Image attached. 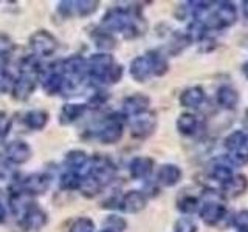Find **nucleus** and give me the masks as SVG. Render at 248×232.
<instances>
[{
  "instance_id": "20e7f679",
  "label": "nucleus",
  "mask_w": 248,
  "mask_h": 232,
  "mask_svg": "<svg viewBox=\"0 0 248 232\" xmlns=\"http://www.w3.org/2000/svg\"><path fill=\"white\" fill-rule=\"evenodd\" d=\"M30 48L39 58H48L58 50V41L50 31L39 29L30 36Z\"/></svg>"
},
{
  "instance_id": "4be33fe9",
  "label": "nucleus",
  "mask_w": 248,
  "mask_h": 232,
  "mask_svg": "<svg viewBox=\"0 0 248 232\" xmlns=\"http://www.w3.org/2000/svg\"><path fill=\"white\" fill-rule=\"evenodd\" d=\"M130 76L137 82H146L152 76V68L149 59L146 56H138L130 62Z\"/></svg>"
},
{
  "instance_id": "39448f33",
  "label": "nucleus",
  "mask_w": 248,
  "mask_h": 232,
  "mask_svg": "<svg viewBox=\"0 0 248 232\" xmlns=\"http://www.w3.org/2000/svg\"><path fill=\"white\" fill-rule=\"evenodd\" d=\"M89 162H90L89 175L95 178L103 188L115 178L116 167L110 158L103 157V155H95V157L92 158V161H89Z\"/></svg>"
},
{
  "instance_id": "de8ad7c7",
  "label": "nucleus",
  "mask_w": 248,
  "mask_h": 232,
  "mask_svg": "<svg viewBox=\"0 0 248 232\" xmlns=\"http://www.w3.org/2000/svg\"><path fill=\"white\" fill-rule=\"evenodd\" d=\"M5 217H6L5 207H3V204H2V203H0V223H3V221H5Z\"/></svg>"
},
{
  "instance_id": "c9c22d12",
  "label": "nucleus",
  "mask_w": 248,
  "mask_h": 232,
  "mask_svg": "<svg viewBox=\"0 0 248 232\" xmlns=\"http://www.w3.org/2000/svg\"><path fill=\"white\" fill-rule=\"evenodd\" d=\"M211 176L214 178L216 181H220L223 184L225 181H228L230 178L232 176V170H231V167L228 164H225L223 161H220V162H217V164L213 167Z\"/></svg>"
},
{
  "instance_id": "864d4df0",
  "label": "nucleus",
  "mask_w": 248,
  "mask_h": 232,
  "mask_svg": "<svg viewBox=\"0 0 248 232\" xmlns=\"http://www.w3.org/2000/svg\"><path fill=\"white\" fill-rule=\"evenodd\" d=\"M101 232H110V231H106V229H104V231H101Z\"/></svg>"
},
{
  "instance_id": "5701e85b",
  "label": "nucleus",
  "mask_w": 248,
  "mask_h": 232,
  "mask_svg": "<svg viewBox=\"0 0 248 232\" xmlns=\"http://www.w3.org/2000/svg\"><path fill=\"white\" fill-rule=\"evenodd\" d=\"M247 189H248V178L245 175H232L228 181H225L222 184L223 195H227L230 198L242 195Z\"/></svg>"
},
{
  "instance_id": "a211bd4d",
  "label": "nucleus",
  "mask_w": 248,
  "mask_h": 232,
  "mask_svg": "<svg viewBox=\"0 0 248 232\" xmlns=\"http://www.w3.org/2000/svg\"><path fill=\"white\" fill-rule=\"evenodd\" d=\"M46 223H48V217H46V214L37 206L30 209V211L22 217L23 229H27L30 232H39Z\"/></svg>"
},
{
  "instance_id": "0eeeda50",
  "label": "nucleus",
  "mask_w": 248,
  "mask_h": 232,
  "mask_svg": "<svg viewBox=\"0 0 248 232\" xmlns=\"http://www.w3.org/2000/svg\"><path fill=\"white\" fill-rule=\"evenodd\" d=\"M124 116L126 115H112L108 121L101 127L98 139L103 144H116L123 138L124 131Z\"/></svg>"
},
{
  "instance_id": "f8f14e48",
  "label": "nucleus",
  "mask_w": 248,
  "mask_h": 232,
  "mask_svg": "<svg viewBox=\"0 0 248 232\" xmlns=\"http://www.w3.org/2000/svg\"><path fill=\"white\" fill-rule=\"evenodd\" d=\"M225 215H227V209L219 201L209 200L200 207V218L203 220L208 226H216L217 223H220Z\"/></svg>"
},
{
  "instance_id": "b1692460",
  "label": "nucleus",
  "mask_w": 248,
  "mask_h": 232,
  "mask_svg": "<svg viewBox=\"0 0 248 232\" xmlns=\"http://www.w3.org/2000/svg\"><path fill=\"white\" fill-rule=\"evenodd\" d=\"M205 101V90L202 87H189L180 95V104L186 108L200 107Z\"/></svg>"
},
{
  "instance_id": "8fccbe9b",
  "label": "nucleus",
  "mask_w": 248,
  "mask_h": 232,
  "mask_svg": "<svg viewBox=\"0 0 248 232\" xmlns=\"http://www.w3.org/2000/svg\"><path fill=\"white\" fill-rule=\"evenodd\" d=\"M244 15L248 19V2H244Z\"/></svg>"
},
{
  "instance_id": "4468645a",
  "label": "nucleus",
  "mask_w": 248,
  "mask_h": 232,
  "mask_svg": "<svg viewBox=\"0 0 248 232\" xmlns=\"http://www.w3.org/2000/svg\"><path fill=\"white\" fill-rule=\"evenodd\" d=\"M36 206V203L33 201V197L30 193L23 192L20 189L11 192L10 195V207H11V212L17 217H23L30 209H33Z\"/></svg>"
},
{
  "instance_id": "a18cd8bd",
  "label": "nucleus",
  "mask_w": 248,
  "mask_h": 232,
  "mask_svg": "<svg viewBox=\"0 0 248 232\" xmlns=\"http://www.w3.org/2000/svg\"><path fill=\"white\" fill-rule=\"evenodd\" d=\"M107 99H108V95H107L106 91H96L95 95L92 96V99H90V104H95V105L98 107V105H103Z\"/></svg>"
},
{
  "instance_id": "2f4dec72",
  "label": "nucleus",
  "mask_w": 248,
  "mask_h": 232,
  "mask_svg": "<svg viewBox=\"0 0 248 232\" xmlns=\"http://www.w3.org/2000/svg\"><path fill=\"white\" fill-rule=\"evenodd\" d=\"M101 189H103V186H101L92 175L87 174L85 176L81 178V184H79V189L78 190H79L85 198H93L101 192Z\"/></svg>"
},
{
  "instance_id": "49530a36",
  "label": "nucleus",
  "mask_w": 248,
  "mask_h": 232,
  "mask_svg": "<svg viewBox=\"0 0 248 232\" xmlns=\"http://www.w3.org/2000/svg\"><path fill=\"white\" fill-rule=\"evenodd\" d=\"M8 60H10V56H8V54L0 53V72H5V70H6Z\"/></svg>"
},
{
  "instance_id": "7c9ffc66",
  "label": "nucleus",
  "mask_w": 248,
  "mask_h": 232,
  "mask_svg": "<svg viewBox=\"0 0 248 232\" xmlns=\"http://www.w3.org/2000/svg\"><path fill=\"white\" fill-rule=\"evenodd\" d=\"M199 207H200V198L197 195H192V193H182L177 200V209L186 215L197 212Z\"/></svg>"
},
{
  "instance_id": "f257e3e1",
  "label": "nucleus",
  "mask_w": 248,
  "mask_h": 232,
  "mask_svg": "<svg viewBox=\"0 0 248 232\" xmlns=\"http://www.w3.org/2000/svg\"><path fill=\"white\" fill-rule=\"evenodd\" d=\"M61 73L65 79V90L75 88L78 84H81L89 76L87 60L82 56H70L68 59L61 62Z\"/></svg>"
},
{
  "instance_id": "c03bdc74",
  "label": "nucleus",
  "mask_w": 248,
  "mask_h": 232,
  "mask_svg": "<svg viewBox=\"0 0 248 232\" xmlns=\"http://www.w3.org/2000/svg\"><path fill=\"white\" fill-rule=\"evenodd\" d=\"M11 48H13L11 39L8 37L6 34L0 33V53H3V54H10Z\"/></svg>"
},
{
  "instance_id": "72a5a7b5",
  "label": "nucleus",
  "mask_w": 248,
  "mask_h": 232,
  "mask_svg": "<svg viewBox=\"0 0 248 232\" xmlns=\"http://www.w3.org/2000/svg\"><path fill=\"white\" fill-rule=\"evenodd\" d=\"M81 175L78 172H72V170H68V172L62 174L61 178H59V186L62 190H78L79 189V184H81Z\"/></svg>"
},
{
  "instance_id": "c85d7f7f",
  "label": "nucleus",
  "mask_w": 248,
  "mask_h": 232,
  "mask_svg": "<svg viewBox=\"0 0 248 232\" xmlns=\"http://www.w3.org/2000/svg\"><path fill=\"white\" fill-rule=\"evenodd\" d=\"M146 58L149 59V64H151V68H152V74L163 76V74L168 73L169 62L160 51H149L146 54Z\"/></svg>"
},
{
  "instance_id": "e433bc0d",
  "label": "nucleus",
  "mask_w": 248,
  "mask_h": 232,
  "mask_svg": "<svg viewBox=\"0 0 248 232\" xmlns=\"http://www.w3.org/2000/svg\"><path fill=\"white\" fill-rule=\"evenodd\" d=\"M70 232H95V223L89 217H81L72 223Z\"/></svg>"
},
{
  "instance_id": "9b49d317",
  "label": "nucleus",
  "mask_w": 248,
  "mask_h": 232,
  "mask_svg": "<svg viewBox=\"0 0 248 232\" xmlns=\"http://www.w3.org/2000/svg\"><path fill=\"white\" fill-rule=\"evenodd\" d=\"M50 183L51 180L46 174H34V175L27 176L25 180L19 184V189L33 197V195H39V193H45L50 188Z\"/></svg>"
},
{
  "instance_id": "bb28decb",
  "label": "nucleus",
  "mask_w": 248,
  "mask_h": 232,
  "mask_svg": "<svg viewBox=\"0 0 248 232\" xmlns=\"http://www.w3.org/2000/svg\"><path fill=\"white\" fill-rule=\"evenodd\" d=\"M216 99H217V104L220 107L227 108V110H231V108L236 107L237 101H239V95L234 88L230 87V85H223V87L217 90Z\"/></svg>"
},
{
  "instance_id": "c756f323",
  "label": "nucleus",
  "mask_w": 248,
  "mask_h": 232,
  "mask_svg": "<svg viewBox=\"0 0 248 232\" xmlns=\"http://www.w3.org/2000/svg\"><path fill=\"white\" fill-rule=\"evenodd\" d=\"M89 164V157L87 153L82 150H70L65 155V166L72 170V172H78L82 167Z\"/></svg>"
},
{
  "instance_id": "cd10ccee",
  "label": "nucleus",
  "mask_w": 248,
  "mask_h": 232,
  "mask_svg": "<svg viewBox=\"0 0 248 232\" xmlns=\"http://www.w3.org/2000/svg\"><path fill=\"white\" fill-rule=\"evenodd\" d=\"M199 129V119L196 115L192 113H182L177 119V130L180 131L183 136H191Z\"/></svg>"
},
{
  "instance_id": "a19ab883",
  "label": "nucleus",
  "mask_w": 248,
  "mask_h": 232,
  "mask_svg": "<svg viewBox=\"0 0 248 232\" xmlns=\"http://www.w3.org/2000/svg\"><path fill=\"white\" fill-rule=\"evenodd\" d=\"M232 226H236L239 231L248 229V211H242L232 217Z\"/></svg>"
},
{
  "instance_id": "423d86ee",
  "label": "nucleus",
  "mask_w": 248,
  "mask_h": 232,
  "mask_svg": "<svg viewBox=\"0 0 248 232\" xmlns=\"http://www.w3.org/2000/svg\"><path fill=\"white\" fill-rule=\"evenodd\" d=\"M237 11L236 6L231 2H222L219 3V8L214 14H211L203 23L206 29H220L225 27H230L236 22Z\"/></svg>"
},
{
  "instance_id": "393cba45",
  "label": "nucleus",
  "mask_w": 248,
  "mask_h": 232,
  "mask_svg": "<svg viewBox=\"0 0 248 232\" xmlns=\"http://www.w3.org/2000/svg\"><path fill=\"white\" fill-rule=\"evenodd\" d=\"M50 115L45 110H31L23 116V124L30 130H42L48 124Z\"/></svg>"
},
{
  "instance_id": "37998d69",
  "label": "nucleus",
  "mask_w": 248,
  "mask_h": 232,
  "mask_svg": "<svg viewBox=\"0 0 248 232\" xmlns=\"http://www.w3.org/2000/svg\"><path fill=\"white\" fill-rule=\"evenodd\" d=\"M13 169L10 167V162L5 158H0V180H10L13 176Z\"/></svg>"
},
{
  "instance_id": "aec40b11",
  "label": "nucleus",
  "mask_w": 248,
  "mask_h": 232,
  "mask_svg": "<svg viewBox=\"0 0 248 232\" xmlns=\"http://www.w3.org/2000/svg\"><path fill=\"white\" fill-rule=\"evenodd\" d=\"M85 110H87V105L85 104L70 102V104L62 105L61 113H59V122L62 126H70V124H73L79 118H82Z\"/></svg>"
},
{
  "instance_id": "58836bf2",
  "label": "nucleus",
  "mask_w": 248,
  "mask_h": 232,
  "mask_svg": "<svg viewBox=\"0 0 248 232\" xmlns=\"http://www.w3.org/2000/svg\"><path fill=\"white\" fill-rule=\"evenodd\" d=\"M14 85V77L11 76V73L0 72V95H6V93H11Z\"/></svg>"
},
{
  "instance_id": "6e6552de",
  "label": "nucleus",
  "mask_w": 248,
  "mask_h": 232,
  "mask_svg": "<svg viewBox=\"0 0 248 232\" xmlns=\"http://www.w3.org/2000/svg\"><path fill=\"white\" fill-rule=\"evenodd\" d=\"M157 129V116L152 112H146L138 116H134L130 122V133L135 138H147L151 136Z\"/></svg>"
},
{
  "instance_id": "f704fd0d",
  "label": "nucleus",
  "mask_w": 248,
  "mask_h": 232,
  "mask_svg": "<svg viewBox=\"0 0 248 232\" xmlns=\"http://www.w3.org/2000/svg\"><path fill=\"white\" fill-rule=\"evenodd\" d=\"M103 226L106 231H110V232H124L127 228V223L120 215H108L107 218H104Z\"/></svg>"
},
{
  "instance_id": "ea45409f",
  "label": "nucleus",
  "mask_w": 248,
  "mask_h": 232,
  "mask_svg": "<svg viewBox=\"0 0 248 232\" xmlns=\"http://www.w3.org/2000/svg\"><path fill=\"white\" fill-rule=\"evenodd\" d=\"M174 232H197V224L188 217H183V218L177 220Z\"/></svg>"
},
{
  "instance_id": "2eb2a0df",
  "label": "nucleus",
  "mask_w": 248,
  "mask_h": 232,
  "mask_svg": "<svg viewBox=\"0 0 248 232\" xmlns=\"http://www.w3.org/2000/svg\"><path fill=\"white\" fill-rule=\"evenodd\" d=\"M149 104H151L149 98L146 95H141V93H137V95L127 96L123 101V112L127 116H138L147 112Z\"/></svg>"
},
{
  "instance_id": "412c9836",
  "label": "nucleus",
  "mask_w": 248,
  "mask_h": 232,
  "mask_svg": "<svg viewBox=\"0 0 248 232\" xmlns=\"http://www.w3.org/2000/svg\"><path fill=\"white\" fill-rule=\"evenodd\" d=\"M182 180V169L175 166V164H163L158 169L157 174V181L161 186H166V188H172L178 181Z\"/></svg>"
},
{
  "instance_id": "6ab92c4d",
  "label": "nucleus",
  "mask_w": 248,
  "mask_h": 232,
  "mask_svg": "<svg viewBox=\"0 0 248 232\" xmlns=\"http://www.w3.org/2000/svg\"><path fill=\"white\" fill-rule=\"evenodd\" d=\"M42 88L48 96L54 95H61V93L65 91V79L62 76L61 70H51V72L46 74L42 79Z\"/></svg>"
},
{
  "instance_id": "7ed1b4c3",
  "label": "nucleus",
  "mask_w": 248,
  "mask_h": 232,
  "mask_svg": "<svg viewBox=\"0 0 248 232\" xmlns=\"http://www.w3.org/2000/svg\"><path fill=\"white\" fill-rule=\"evenodd\" d=\"M99 2L96 0H62L58 3V11L62 17H87L98 11Z\"/></svg>"
},
{
  "instance_id": "a878e982",
  "label": "nucleus",
  "mask_w": 248,
  "mask_h": 232,
  "mask_svg": "<svg viewBox=\"0 0 248 232\" xmlns=\"http://www.w3.org/2000/svg\"><path fill=\"white\" fill-rule=\"evenodd\" d=\"M92 39H93V42H95V45L101 50V53H108L116 46V39L113 37V34L107 33L103 28L93 29Z\"/></svg>"
},
{
  "instance_id": "1a4fd4ad",
  "label": "nucleus",
  "mask_w": 248,
  "mask_h": 232,
  "mask_svg": "<svg viewBox=\"0 0 248 232\" xmlns=\"http://www.w3.org/2000/svg\"><path fill=\"white\" fill-rule=\"evenodd\" d=\"M115 64L113 62V58L110 56L108 53H96V54H92L87 60V72H89V76L92 79L95 81H99L104 77V74L108 72V68Z\"/></svg>"
},
{
  "instance_id": "f03ea898",
  "label": "nucleus",
  "mask_w": 248,
  "mask_h": 232,
  "mask_svg": "<svg viewBox=\"0 0 248 232\" xmlns=\"http://www.w3.org/2000/svg\"><path fill=\"white\" fill-rule=\"evenodd\" d=\"M132 25V11L124 8H110L101 20V28L107 33H123L126 34Z\"/></svg>"
},
{
  "instance_id": "603ef678",
  "label": "nucleus",
  "mask_w": 248,
  "mask_h": 232,
  "mask_svg": "<svg viewBox=\"0 0 248 232\" xmlns=\"http://www.w3.org/2000/svg\"><path fill=\"white\" fill-rule=\"evenodd\" d=\"M239 232H248V229H245V231H239Z\"/></svg>"
},
{
  "instance_id": "ddd939ff",
  "label": "nucleus",
  "mask_w": 248,
  "mask_h": 232,
  "mask_svg": "<svg viewBox=\"0 0 248 232\" xmlns=\"http://www.w3.org/2000/svg\"><path fill=\"white\" fill-rule=\"evenodd\" d=\"M37 77L19 74L17 79H14V85L11 90V95L16 101H27L36 90Z\"/></svg>"
},
{
  "instance_id": "4c0bfd02",
  "label": "nucleus",
  "mask_w": 248,
  "mask_h": 232,
  "mask_svg": "<svg viewBox=\"0 0 248 232\" xmlns=\"http://www.w3.org/2000/svg\"><path fill=\"white\" fill-rule=\"evenodd\" d=\"M123 73H124L123 65L113 64L110 68H108V72L104 74L103 79H101V82H103V84H116V82H120V81H121Z\"/></svg>"
},
{
  "instance_id": "09e8293b",
  "label": "nucleus",
  "mask_w": 248,
  "mask_h": 232,
  "mask_svg": "<svg viewBox=\"0 0 248 232\" xmlns=\"http://www.w3.org/2000/svg\"><path fill=\"white\" fill-rule=\"evenodd\" d=\"M242 155H245V157H247V160H248V138H247V143H245V145H244Z\"/></svg>"
},
{
  "instance_id": "dca6fc26",
  "label": "nucleus",
  "mask_w": 248,
  "mask_h": 232,
  "mask_svg": "<svg viewBox=\"0 0 248 232\" xmlns=\"http://www.w3.org/2000/svg\"><path fill=\"white\" fill-rule=\"evenodd\" d=\"M146 203H147V197L141 190H129L121 197V209L129 214H137L140 211H143L146 207Z\"/></svg>"
},
{
  "instance_id": "9d476101",
  "label": "nucleus",
  "mask_w": 248,
  "mask_h": 232,
  "mask_svg": "<svg viewBox=\"0 0 248 232\" xmlns=\"http://www.w3.org/2000/svg\"><path fill=\"white\" fill-rule=\"evenodd\" d=\"M31 157H33V150L25 141L16 139V141H11L5 147V160L10 164H25Z\"/></svg>"
},
{
  "instance_id": "473e14b6",
  "label": "nucleus",
  "mask_w": 248,
  "mask_h": 232,
  "mask_svg": "<svg viewBox=\"0 0 248 232\" xmlns=\"http://www.w3.org/2000/svg\"><path fill=\"white\" fill-rule=\"evenodd\" d=\"M247 138L248 135L245 131H234L231 133L227 139H225V145L231 153H242L244 150V145L247 143Z\"/></svg>"
},
{
  "instance_id": "3c124183",
  "label": "nucleus",
  "mask_w": 248,
  "mask_h": 232,
  "mask_svg": "<svg viewBox=\"0 0 248 232\" xmlns=\"http://www.w3.org/2000/svg\"><path fill=\"white\" fill-rule=\"evenodd\" d=\"M242 72H244V74L248 77V62H247V64H244V67H242Z\"/></svg>"
},
{
  "instance_id": "f3484780",
  "label": "nucleus",
  "mask_w": 248,
  "mask_h": 232,
  "mask_svg": "<svg viewBox=\"0 0 248 232\" xmlns=\"http://www.w3.org/2000/svg\"><path fill=\"white\" fill-rule=\"evenodd\" d=\"M129 172L134 180H147L154 172V160L147 157H137L130 161Z\"/></svg>"
},
{
  "instance_id": "79ce46f5",
  "label": "nucleus",
  "mask_w": 248,
  "mask_h": 232,
  "mask_svg": "<svg viewBox=\"0 0 248 232\" xmlns=\"http://www.w3.org/2000/svg\"><path fill=\"white\" fill-rule=\"evenodd\" d=\"M10 118H8V115L0 112V143L3 141L5 136L8 135V131H10Z\"/></svg>"
}]
</instances>
